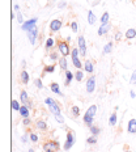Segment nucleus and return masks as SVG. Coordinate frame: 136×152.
<instances>
[{"mask_svg": "<svg viewBox=\"0 0 136 152\" xmlns=\"http://www.w3.org/2000/svg\"><path fill=\"white\" fill-rule=\"evenodd\" d=\"M67 5H68V3L65 1V0H62V1H59L58 8L59 9H64V8H67Z\"/></svg>", "mask_w": 136, "mask_h": 152, "instance_id": "obj_43", "label": "nucleus"}, {"mask_svg": "<svg viewBox=\"0 0 136 152\" xmlns=\"http://www.w3.org/2000/svg\"><path fill=\"white\" fill-rule=\"evenodd\" d=\"M59 55H60V54H59V51H55V50H52V51L49 54V59H50L51 62H54V63H55V62L58 63V61L60 59V56H59Z\"/></svg>", "mask_w": 136, "mask_h": 152, "instance_id": "obj_30", "label": "nucleus"}, {"mask_svg": "<svg viewBox=\"0 0 136 152\" xmlns=\"http://www.w3.org/2000/svg\"><path fill=\"white\" fill-rule=\"evenodd\" d=\"M129 97H131V99H136V92L134 89L129 91Z\"/></svg>", "mask_w": 136, "mask_h": 152, "instance_id": "obj_45", "label": "nucleus"}, {"mask_svg": "<svg viewBox=\"0 0 136 152\" xmlns=\"http://www.w3.org/2000/svg\"><path fill=\"white\" fill-rule=\"evenodd\" d=\"M26 66H28L26 61H25V59H23V61H21V67H23V69H26Z\"/></svg>", "mask_w": 136, "mask_h": 152, "instance_id": "obj_46", "label": "nucleus"}, {"mask_svg": "<svg viewBox=\"0 0 136 152\" xmlns=\"http://www.w3.org/2000/svg\"><path fill=\"white\" fill-rule=\"evenodd\" d=\"M96 87H97V76L93 74L85 81V91H87L88 93H93V92L96 91Z\"/></svg>", "mask_w": 136, "mask_h": 152, "instance_id": "obj_9", "label": "nucleus"}, {"mask_svg": "<svg viewBox=\"0 0 136 152\" xmlns=\"http://www.w3.org/2000/svg\"><path fill=\"white\" fill-rule=\"evenodd\" d=\"M36 129L39 130V131H42V132H45V131H47V129H49V125H47V122L43 121V119H38L36 122Z\"/></svg>", "mask_w": 136, "mask_h": 152, "instance_id": "obj_17", "label": "nucleus"}, {"mask_svg": "<svg viewBox=\"0 0 136 152\" xmlns=\"http://www.w3.org/2000/svg\"><path fill=\"white\" fill-rule=\"evenodd\" d=\"M69 28H71V30L73 31V33H79V30H80V25H79L77 21H72V23L69 24Z\"/></svg>", "mask_w": 136, "mask_h": 152, "instance_id": "obj_33", "label": "nucleus"}, {"mask_svg": "<svg viewBox=\"0 0 136 152\" xmlns=\"http://www.w3.org/2000/svg\"><path fill=\"white\" fill-rule=\"evenodd\" d=\"M83 69L85 71V74L93 75V74H94V69H96L93 61H89V59H87V61L84 62V67H83Z\"/></svg>", "mask_w": 136, "mask_h": 152, "instance_id": "obj_13", "label": "nucleus"}, {"mask_svg": "<svg viewBox=\"0 0 136 152\" xmlns=\"http://www.w3.org/2000/svg\"><path fill=\"white\" fill-rule=\"evenodd\" d=\"M123 152H132L131 150H126V151H123Z\"/></svg>", "mask_w": 136, "mask_h": 152, "instance_id": "obj_52", "label": "nucleus"}, {"mask_svg": "<svg viewBox=\"0 0 136 152\" xmlns=\"http://www.w3.org/2000/svg\"><path fill=\"white\" fill-rule=\"evenodd\" d=\"M43 152H59L60 151V144L58 140H47L42 144Z\"/></svg>", "mask_w": 136, "mask_h": 152, "instance_id": "obj_7", "label": "nucleus"}, {"mask_svg": "<svg viewBox=\"0 0 136 152\" xmlns=\"http://www.w3.org/2000/svg\"><path fill=\"white\" fill-rule=\"evenodd\" d=\"M21 118H30V109L26 105H23L20 109V112H18Z\"/></svg>", "mask_w": 136, "mask_h": 152, "instance_id": "obj_21", "label": "nucleus"}, {"mask_svg": "<svg viewBox=\"0 0 136 152\" xmlns=\"http://www.w3.org/2000/svg\"><path fill=\"white\" fill-rule=\"evenodd\" d=\"M97 110H98V106L97 105H90L85 110L84 117H83V122L88 129L94 125V117H96V114H97Z\"/></svg>", "mask_w": 136, "mask_h": 152, "instance_id": "obj_1", "label": "nucleus"}, {"mask_svg": "<svg viewBox=\"0 0 136 152\" xmlns=\"http://www.w3.org/2000/svg\"><path fill=\"white\" fill-rule=\"evenodd\" d=\"M113 49H114V43L111 42V41H110V42H107L106 45H103L102 54H103V55H109V54L113 51Z\"/></svg>", "mask_w": 136, "mask_h": 152, "instance_id": "obj_27", "label": "nucleus"}, {"mask_svg": "<svg viewBox=\"0 0 136 152\" xmlns=\"http://www.w3.org/2000/svg\"><path fill=\"white\" fill-rule=\"evenodd\" d=\"M34 85H36L37 89H39V91L45 88V87H43V81H42V79H41V77H36V79H34Z\"/></svg>", "mask_w": 136, "mask_h": 152, "instance_id": "obj_35", "label": "nucleus"}, {"mask_svg": "<svg viewBox=\"0 0 136 152\" xmlns=\"http://www.w3.org/2000/svg\"><path fill=\"white\" fill-rule=\"evenodd\" d=\"M54 118H55V121L58 123H60V125H64L65 123V118L63 117V114H56V115H54Z\"/></svg>", "mask_w": 136, "mask_h": 152, "instance_id": "obj_38", "label": "nucleus"}, {"mask_svg": "<svg viewBox=\"0 0 136 152\" xmlns=\"http://www.w3.org/2000/svg\"><path fill=\"white\" fill-rule=\"evenodd\" d=\"M135 109H136V104H135Z\"/></svg>", "mask_w": 136, "mask_h": 152, "instance_id": "obj_54", "label": "nucleus"}, {"mask_svg": "<svg viewBox=\"0 0 136 152\" xmlns=\"http://www.w3.org/2000/svg\"><path fill=\"white\" fill-rule=\"evenodd\" d=\"M26 106H28V107H29V109H31V107H33V102H31V101L29 100V102H28V104H26Z\"/></svg>", "mask_w": 136, "mask_h": 152, "instance_id": "obj_49", "label": "nucleus"}, {"mask_svg": "<svg viewBox=\"0 0 136 152\" xmlns=\"http://www.w3.org/2000/svg\"><path fill=\"white\" fill-rule=\"evenodd\" d=\"M84 79H85V71H84V69H76L75 80L77 81V83H80V81H83Z\"/></svg>", "mask_w": 136, "mask_h": 152, "instance_id": "obj_26", "label": "nucleus"}, {"mask_svg": "<svg viewBox=\"0 0 136 152\" xmlns=\"http://www.w3.org/2000/svg\"><path fill=\"white\" fill-rule=\"evenodd\" d=\"M87 20H88V24L89 25H94L97 23V16H96V13H94L93 11H88V16H87Z\"/></svg>", "mask_w": 136, "mask_h": 152, "instance_id": "obj_22", "label": "nucleus"}, {"mask_svg": "<svg viewBox=\"0 0 136 152\" xmlns=\"http://www.w3.org/2000/svg\"><path fill=\"white\" fill-rule=\"evenodd\" d=\"M127 132L128 134H136V119L131 118L127 123Z\"/></svg>", "mask_w": 136, "mask_h": 152, "instance_id": "obj_19", "label": "nucleus"}, {"mask_svg": "<svg viewBox=\"0 0 136 152\" xmlns=\"http://www.w3.org/2000/svg\"><path fill=\"white\" fill-rule=\"evenodd\" d=\"M100 23H101V25L110 24V13L109 12H103L102 16L100 17Z\"/></svg>", "mask_w": 136, "mask_h": 152, "instance_id": "obj_29", "label": "nucleus"}, {"mask_svg": "<svg viewBox=\"0 0 136 152\" xmlns=\"http://www.w3.org/2000/svg\"><path fill=\"white\" fill-rule=\"evenodd\" d=\"M58 66L63 72H65L68 69V59L65 56H60V59L58 61Z\"/></svg>", "mask_w": 136, "mask_h": 152, "instance_id": "obj_18", "label": "nucleus"}, {"mask_svg": "<svg viewBox=\"0 0 136 152\" xmlns=\"http://www.w3.org/2000/svg\"><path fill=\"white\" fill-rule=\"evenodd\" d=\"M45 72H46V74H52V72H55V66H54V64L46 66V67H45Z\"/></svg>", "mask_w": 136, "mask_h": 152, "instance_id": "obj_40", "label": "nucleus"}, {"mask_svg": "<svg viewBox=\"0 0 136 152\" xmlns=\"http://www.w3.org/2000/svg\"><path fill=\"white\" fill-rule=\"evenodd\" d=\"M71 113H72V115L73 117H79L80 115V113H81V110H80V107H79L77 105H73V106H71Z\"/></svg>", "mask_w": 136, "mask_h": 152, "instance_id": "obj_37", "label": "nucleus"}, {"mask_svg": "<svg viewBox=\"0 0 136 152\" xmlns=\"http://www.w3.org/2000/svg\"><path fill=\"white\" fill-rule=\"evenodd\" d=\"M50 91H51L54 94H58L59 97H64V93L60 91V87H59L58 83H51L50 84Z\"/></svg>", "mask_w": 136, "mask_h": 152, "instance_id": "obj_16", "label": "nucleus"}, {"mask_svg": "<svg viewBox=\"0 0 136 152\" xmlns=\"http://www.w3.org/2000/svg\"><path fill=\"white\" fill-rule=\"evenodd\" d=\"M73 80H75V72H72L71 69H67L64 72V85L68 88Z\"/></svg>", "mask_w": 136, "mask_h": 152, "instance_id": "obj_14", "label": "nucleus"}, {"mask_svg": "<svg viewBox=\"0 0 136 152\" xmlns=\"http://www.w3.org/2000/svg\"><path fill=\"white\" fill-rule=\"evenodd\" d=\"M69 56H71V62L76 69H83L84 63L81 62V55H80V51H79L77 46H75L71 49V55Z\"/></svg>", "mask_w": 136, "mask_h": 152, "instance_id": "obj_2", "label": "nucleus"}, {"mask_svg": "<svg viewBox=\"0 0 136 152\" xmlns=\"http://www.w3.org/2000/svg\"><path fill=\"white\" fill-rule=\"evenodd\" d=\"M56 41H55V38H54L52 36H50V37H47V39H46V42H45V50L47 53H51L54 49L56 47Z\"/></svg>", "mask_w": 136, "mask_h": 152, "instance_id": "obj_12", "label": "nucleus"}, {"mask_svg": "<svg viewBox=\"0 0 136 152\" xmlns=\"http://www.w3.org/2000/svg\"><path fill=\"white\" fill-rule=\"evenodd\" d=\"M45 104L49 107V112L52 114V115H56V114H60L62 113V107L58 104V101L54 100L52 97H46L45 99Z\"/></svg>", "mask_w": 136, "mask_h": 152, "instance_id": "obj_3", "label": "nucleus"}, {"mask_svg": "<svg viewBox=\"0 0 136 152\" xmlns=\"http://www.w3.org/2000/svg\"><path fill=\"white\" fill-rule=\"evenodd\" d=\"M23 125L26 126V127H29L31 125V119L30 118H23Z\"/></svg>", "mask_w": 136, "mask_h": 152, "instance_id": "obj_44", "label": "nucleus"}, {"mask_svg": "<svg viewBox=\"0 0 136 152\" xmlns=\"http://www.w3.org/2000/svg\"><path fill=\"white\" fill-rule=\"evenodd\" d=\"M113 29L111 24H105V25H100L98 30H97V33H98V36H106L107 33H110V30Z\"/></svg>", "mask_w": 136, "mask_h": 152, "instance_id": "obj_15", "label": "nucleus"}, {"mask_svg": "<svg viewBox=\"0 0 136 152\" xmlns=\"http://www.w3.org/2000/svg\"><path fill=\"white\" fill-rule=\"evenodd\" d=\"M49 28H50V31H51V33H59L63 28V21L60 18H54V20L50 21Z\"/></svg>", "mask_w": 136, "mask_h": 152, "instance_id": "obj_10", "label": "nucleus"}, {"mask_svg": "<svg viewBox=\"0 0 136 152\" xmlns=\"http://www.w3.org/2000/svg\"><path fill=\"white\" fill-rule=\"evenodd\" d=\"M28 152H36V150H34V148H29V151Z\"/></svg>", "mask_w": 136, "mask_h": 152, "instance_id": "obj_51", "label": "nucleus"}, {"mask_svg": "<svg viewBox=\"0 0 136 152\" xmlns=\"http://www.w3.org/2000/svg\"><path fill=\"white\" fill-rule=\"evenodd\" d=\"M21 106H23V104L20 102V100H12V102H11V107H12V110L13 112H20V109H21Z\"/></svg>", "mask_w": 136, "mask_h": 152, "instance_id": "obj_28", "label": "nucleus"}, {"mask_svg": "<svg viewBox=\"0 0 136 152\" xmlns=\"http://www.w3.org/2000/svg\"><path fill=\"white\" fill-rule=\"evenodd\" d=\"M129 84H136V69H134V72L131 74V77H129Z\"/></svg>", "mask_w": 136, "mask_h": 152, "instance_id": "obj_42", "label": "nucleus"}, {"mask_svg": "<svg viewBox=\"0 0 136 152\" xmlns=\"http://www.w3.org/2000/svg\"><path fill=\"white\" fill-rule=\"evenodd\" d=\"M15 17H16V13L13 12V13H11V20H15Z\"/></svg>", "mask_w": 136, "mask_h": 152, "instance_id": "obj_50", "label": "nucleus"}, {"mask_svg": "<svg viewBox=\"0 0 136 152\" xmlns=\"http://www.w3.org/2000/svg\"><path fill=\"white\" fill-rule=\"evenodd\" d=\"M75 144H76V132L71 130V131H68L67 135H65V140H64V144H63V151L68 152Z\"/></svg>", "mask_w": 136, "mask_h": 152, "instance_id": "obj_4", "label": "nucleus"}, {"mask_svg": "<svg viewBox=\"0 0 136 152\" xmlns=\"http://www.w3.org/2000/svg\"><path fill=\"white\" fill-rule=\"evenodd\" d=\"M89 131H90V134H92V135H96V137H98L101 132H102V129H101L100 126L93 125L92 127H89Z\"/></svg>", "mask_w": 136, "mask_h": 152, "instance_id": "obj_31", "label": "nucleus"}, {"mask_svg": "<svg viewBox=\"0 0 136 152\" xmlns=\"http://www.w3.org/2000/svg\"><path fill=\"white\" fill-rule=\"evenodd\" d=\"M16 18H17V23L20 25H23L25 23V17H24V15L21 13V12H16Z\"/></svg>", "mask_w": 136, "mask_h": 152, "instance_id": "obj_39", "label": "nucleus"}, {"mask_svg": "<svg viewBox=\"0 0 136 152\" xmlns=\"http://www.w3.org/2000/svg\"><path fill=\"white\" fill-rule=\"evenodd\" d=\"M123 38H124V33H122L121 30H116V31H115V34H114V41L119 42V41H122Z\"/></svg>", "mask_w": 136, "mask_h": 152, "instance_id": "obj_36", "label": "nucleus"}, {"mask_svg": "<svg viewBox=\"0 0 136 152\" xmlns=\"http://www.w3.org/2000/svg\"><path fill=\"white\" fill-rule=\"evenodd\" d=\"M29 142H30L29 134H24V135H21V143L26 144V143H29Z\"/></svg>", "mask_w": 136, "mask_h": 152, "instance_id": "obj_41", "label": "nucleus"}, {"mask_svg": "<svg viewBox=\"0 0 136 152\" xmlns=\"http://www.w3.org/2000/svg\"><path fill=\"white\" fill-rule=\"evenodd\" d=\"M26 37H28V39H29L30 45L36 46L37 42H38V38H39V29H38V26L34 28L33 30L28 31V33H26Z\"/></svg>", "mask_w": 136, "mask_h": 152, "instance_id": "obj_11", "label": "nucleus"}, {"mask_svg": "<svg viewBox=\"0 0 136 152\" xmlns=\"http://www.w3.org/2000/svg\"><path fill=\"white\" fill-rule=\"evenodd\" d=\"M65 41H67V42H68V43H71V42H72V37H71V36L65 37Z\"/></svg>", "mask_w": 136, "mask_h": 152, "instance_id": "obj_48", "label": "nucleus"}, {"mask_svg": "<svg viewBox=\"0 0 136 152\" xmlns=\"http://www.w3.org/2000/svg\"><path fill=\"white\" fill-rule=\"evenodd\" d=\"M97 138H98V137H96V135H89V137H88L87 138V143L88 144H92V145H93V144H97V142H98V139H97Z\"/></svg>", "mask_w": 136, "mask_h": 152, "instance_id": "obj_34", "label": "nucleus"}, {"mask_svg": "<svg viewBox=\"0 0 136 152\" xmlns=\"http://www.w3.org/2000/svg\"><path fill=\"white\" fill-rule=\"evenodd\" d=\"M124 38H126V39H135V38H136V29H135V28H129V29L126 30Z\"/></svg>", "mask_w": 136, "mask_h": 152, "instance_id": "obj_25", "label": "nucleus"}, {"mask_svg": "<svg viewBox=\"0 0 136 152\" xmlns=\"http://www.w3.org/2000/svg\"><path fill=\"white\" fill-rule=\"evenodd\" d=\"M29 137H30V142H31V143L37 144L38 142H39V135H38L37 132H34V131H30V132H29Z\"/></svg>", "mask_w": 136, "mask_h": 152, "instance_id": "obj_32", "label": "nucleus"}, {"mask_svg": "<svg viewBox=\"0 0 136 152\" xmlns=\"http://www.w3.org/2000/svg\"><path fill=\"white\" fill-rule=\"evenodd\" d=\"M13 9H15V12H20V5H18V4H15V5H13Z\"/></svg>", "mask_w": 136, "mask_h": 152, "instance_id": "obj_47", "label": "nucleus"}, {"mask_svg": "<svg viewBox=\"0 0 136 152\" xmlns=\"http://www.w3.org/2000/svg\"><path fill=\"white\" fill-rule=\"evenodd\" d=\"M20 80H21V83L25 84V85L29 84V81H30V75H29V72H28L26 69H23V71H21V74H20Z\"/></svg>", "mask_w": 136, "mask_h": 152, "instance_id": "obj_20", "label": "nucleus"}, {"mask_svg": "<svg viewBox=\"0 0 136 152\" xmlns=\"http://www.w3.org/2000/svg\"><path fill=\"white\" fill-rule=\"evenodd\" d=\"M77 47H79V51H80V55L81 58H87L88 55V43H87V39L83 34L77 36Z\"/></svg>", "mask_w": 136, "mask_h": 152, "instance_id": "obj_6", "label": "nucleus"}, {"mask_svg": "<svg viewBox=\"0 0 136 152\" xmlns=\"http://www.w3.org/2000/svg\"><path fill=\"white\" fill-rule=\"evenodd\" d=\"M56 49H58L60 56H65V58H67L68 55H71L72 47L69 46V43L67 42V41H58V43H56Z\"/></svg>", "mask_w": 136, "mask_h": 152, "instance_id": "obj_5", "label": "nucleus"}, {"mask_svg": "<svg viewBox=\"0 0 136 152\" xmlns=\"http://www.w3.org/2000/svg\"><path fill=\"white\" fill-rule=\"evenodd\" d=\"M37 23H38V18L37 17H31V18L25 20V23L23 25H20V28H21V30L23 31L28 33V31L33 30L34 28H37Z\"/></svg>", "mask_w": 136, "mask_h": 152, "instance_id": "obj_8", "label": "nucleus"}, {"mask_svg": "<svg viewBox=\"0 0 136 152\" xmlns=\"http://www.w3.org/2000/svg\"><path fill=\"white\" fill-rule=\"evenodd\" d=\"M20 102L23 104V105H26V104L29 102V93H28L25 89H23L20 92Z\"/></svg>", "mask_w": 136, "mask_h": 152, "instance_id": "obj_24", "label": "nucleus"}, {"mask_svg": "<svg viewBox=\"0 0 136 152\" xmlns=\"http://www.w3.org/2000/svg\"><path fill=\"white\" fill-rule=\"evenodd\" d=\"M59 152H64V151H63V150H62V151H59Z\"/></svg>", "mask_w": 136, "mask_h": 152, "instance_id": "obj_53", "label": "nucleus"}, {"mask_svg": "<svg viewBox=\"0 0 136 152\" xmlns=\"http://www.w3.org/2000/svg\"><path fill=\"white\" fill-rule=\"evenodd\" d=\"M107 122H109V126H111V127L118 125V114H116V112H113L111 114H110L109 121Z\"/></svg>", "mask_w": 136, "mask_h": 152, "instance_id": "obj_23", "label": "nucleus"}]
</instances>
